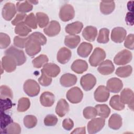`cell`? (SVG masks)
I'll return each mask as SVG.
<instances>
[{
    "mask_svg": "<svg viewBox=\"0 0 134 134\" xmlns=\"http://www.w3.org/2000/svg\"><path fill=\"white\" fill-rule=\"evenodd\" d=\"M48 76L51 77H56L60 72V69L58 65L52 63L45 64L42 69Z\"/></svg>",
    "mask_w": 134,
    "mask_h": 134,
    "instance_id": "cell-20",
    "label": "cell"
},
{
    "mask_svg": "<svg viewBox=\"0 0 134 134\" xmlns=\"http://www.w3.org/2000/svg\"><path fill=\"white\" fill-rule=\"evenodd\" d=\"M115 70L113 62L109 60L103 61L99 64L97 70L102 75H109L111 74Z\"/></svg>",
    "mask_w": 134,
    "mask_h": 134,
    "instance_id": "cell-17",
    "label": "cell"
},
{
    "mask_svg": "<svg viewBox=\"0 0 134 134\" xmlns=\"http://www.w3.org/2000/svg\"><path fill=\"white\" fill-rule=\"evenodd\" d=\"M28 37L15 36L14 38V44L19 48H24L26 46Z\"/></svg>",
    "mask_w": 134,
    "mask_h": 134,
    "instance_id": "cell-47",
    "label": "cell"
},
{
    "mask_svg": "<svg viewBox=\"0 0 134 134\" xmlns=\"http://www.w3.org/2000/svg\"><path fill=\"white\" fill-rule=\"evenodd\" d=\"M83 27V24L80 21H75L67 25L65 28V32L71 35L79 34Z\"/></svg>",
    "mask_w": 134,
    "mask_h": 134,
    "instance_id": "cell-25",
    "label": "cell"
},
{
    "mask_svg": "<svg viewBox=\"0 0 134 134\" xmlns=\"http://www.w3.org/2000/svg\"><path fill=\"white\" fill-rule=\"evenodd\" d=\"M37 124V119L34 115H27L24 118V124L27 128H32Z\"/></svg>",
    "mask_w": 134,
    "mask_h": 134,
    "instance_id": "cell-41",
    "label": "cell"
},
{
    "mask_svg": "<svg viewBox=\"0 0 134 134\" xmlns=\"http://www.w3.org/2000/svg\"><path fill=\"white\" fill-rule=\"evenodd\" d=\"M72 55L71 51L65 47H62L58 52L57 60L61 64L66 63L70 59Z\"/></svg>",
    "mask_w": 134,
    "mask_h": 134,
    "instance_id": "cell-19",
    "label": "cell"
},
{
    "mask_svg": "<svg viewBox=\"0 0 134 134\" xmlns=\"http://www.w3.org/2000/svg\"><path fill=\"white\" fill-rule=\"evenodd\" d=\"M5 55H9L13 57L16 61L17 65L19 66L23 65L26 61V57L24 52L20 49L11 46L5 52Z\"/></svg>",
    "mask_w": 134,
    "mask_h": 134,
    "instance_id": "cell-2",
    "label": "cell"
},
{
    "mask_svg": "<svg viewBox=\"0 0 134 134\" xmlns=\"http://www.w3.org/2000/svg\"><path fill=\"white\" fill-rule=\"evenodd\" d=\"M1 111H4L11 108L13 103L9 98H1Z\"/></svg>",
    "mask_w": 134,
    "mask_h": 134,
    "instance_id": "cell-48",
    "label": "cell"
},
{
    "mask_svg": "<svg viewBox=\"0 0 134 134\" xmlns=\"http://www.w3.org/2000/svg\"><path fill=\"white\" fill-rule=\"evenodd\" d=\"M122 124V118L117 114H113L108 120L109 127L114 130L119 129L121 127Z\"/></svg>",
    "mask_w": 134,
    "mask_h": 134,
    "instance_id": "cell-27",
    "label": "cell"
},
{
    "mask_svg": "<svg viewBox=\"0 0 134 134\" xmlns=\"http://www.w3.org/2000/svg\"><path fill=\"white\" fill-rule=\"evenodd\" d=\"M55 101V97L53 93L50 92H44L40 97L41 104L44 107H50L53 105Z\"/></svg>",
    "mask_w": 134,
    "mask_h": 134,
    "instance_id": "cell-21",
    "label": "cell"
},
{
    "mask_svg": "<svg viewBox=\"0 0 134 134\" xmlns=\"http://www.w3.org/2000/svg\"><path fill=\"white\" fill-rule=\"evenodd\" d=\"M49 59L48 57L45 54H40L35 58L32 61L33 66L36 68H40L45 64L47 63Z\"/></svg>",
    "mask_w": 134,
    "mask_h": 134,
    "instance_id": "cell-36",
    "label": "cell"
},
{
    "mask_svg": "<svg viewBox=\"0 0 134 134\" xmlns=\"http://www.w3.org/2000/svg\"><path fill=\"white\" fill-rule=\"evenodd\" d=\"M105 120L103 118L92 119L87 124V131L90 134H93L99 131L105 126Z\"/></svg>",
    "mask_w": 134,
    "mask_h": 134,
    "instance_id": "cell-6",
    "label": "cell"
},
{
    "mask_svg": "<svg viewBox=\"0 0 134 134\" xmlns=\"http://www.w3.org/2000/svg\"><path fill=\"white\" fill-rule=\"evenodd\" d=\"M97 35V28L91 26L86 27L82 32L83 37L85 40L90 42L94 41L96 39Z\"/></svg>",
    "mask_w": 134,
    "mask_h": 134,
    "instance_id": "cell-23",
    "label": "cell"
},
{
    "mask_svg": "<svg viewBox=\"0 0 134 134\" xmlns=\"http://www.w3.org/2000/svg\"><path fill=\"white\" fill-rule=\"evenodd\" d=\"M100 10L104 15L111 14L115 8L114 1H103L100 3Z\"/></svg>",
    "mask_w": 134,
    "mask_h": 134,
    "instance_id": "cell-28",
    "label": "cell"
},
{
    "mask_svg": "<svg viewBox=\"0 0 134 134\" xmlns=\"http://www.w3.org/2000/svg\"><path fill=\"white\" fill-rule=\"evenodd\" d=\"M29 2H30V3L31 4H35V5H36V4H37L38 3V1H29Z\"/></svg>",
    "mask_w": 134,
    "mask_h": 134,
    "instance_id": "cell-57",
    "label": "cell"
},
{
    "mask_svg": "<svg viewBox=\"0 0 134 134\" xmlns=\"http://www.w3.org/2000/svg\"><path fill=\"white\" fill-rule=\"evenodd\" d=\"M124 46L126 48L133 50L134 48V36L133 34H129L125 39Z\"/></svg>",
    "mask_w": 134,
    "mask_h": 134,
    "instance_id": "cell-50",
    "label": "cell"
},
{
    "mask_svg": "<svg viewBox=\"0 0 134 134\" xmlns=\"http://www.w3.org/2000/svg\"><path fill=\"white\" fill-rule=\"evenodd\" d=\"M16 13V8L14 4L12 3H6L2 9V16L6 20H10Z\"/></svg>",
    "mask_w": 134,
    "mask_h": 134,
    "instance_id": "cell-14",
    "label": "cell"
},
{
    "mask_svg": "<svg viewBox=\"0 0 134 134\" xmlns=\"http://www.w3.org/2000/svg\"><path fill=\"white\" fill-rule=\"evenodd\" d=\"M32 5L30 3L29 1L18 2L16 4L17 10L21 13L25 14V13L29 12L32 10Z\"/></svg>",
    "mask_w": 134,
    "mask_h": 134,
    "instance_id": "cell-32",
    "label": "cell"
},
{
    "mask_svg": "<svg viewBox=\"0 0 134 134\" xmlns=\"http://www.w3.org/2000/svg\"><path fill=\"white\" fill-rule=\"evenodd\" d=\"M132 71V67L130 65H128L118 68L115 73L120 77H127L131 75Z\"/></svg>",
    "mask_w": 134,
    "mask_h": 134,
    "instance_id": "cell-35",
    "label": "cell"
},
{
    "mask_svg": "<svg viewBox=\"0 0 134 134\" xmlns=\"http://www.w3.org/2000/svg\"><path fill=\"white\" fill-rule=\"evenodd\" d=\"M38 81L42 86H48L51 84L52 82V78L41 70V75L39 78Z\"/></svg>",
    "mask_w": 134,
    "mask_h": 134,
    "instance_id": "cell-45",
    "label": "cell"
},
{
    "mask_svg": "<svg viewBox=\"0 0 134 134\" xmlns=\"http://www.w3.org/2000/svg\"><path fill=\"white\" fill-rule=\"evenodd\" d=\"M30 36L38 40L40 42L41 46L44 45L47 43L46 37L40 32H34L32 34H31Z\"/></svg>",
    "mask_w": 134,
    "mask_h": 134,
    "instance_id": "cell-51",
    "label": "cell"
},
{
    "mask_svg": "<svg viewBox=\"0 0 134 134\" xmlns=\"http://www.w3.org/2000/svg\"><path fill=\"white\" fill-rule=\"evenodd\" d=\"M31 29L24 22L17 25L15 28V32L21 37H26L30 32Z\"/></svg>",
    "mask_w": 134,
    "mask_h": 134,
    "instance_id": "cell-30",
    "label": "cell"
},
{
    "mask_svg": "<svg viewBox=\"0 0 134 134\" xmlns=\"http://www.w3.org/2000/svg\"><path fill=\"white\" fill-rule=\"evenodd\" d=\"M96 83L95 77L92 74H86L82 76L80 80V84L84 90L86 91L92 90Z\"/></svg>",
    "mask_w": 134,
    "mask_h": 134,
    "instance_id": "cell-9",
    "label": "cell"
},
{
    "mask_svg": "<svg viewBox=\"0 0 134 134\" xmlns=\"http://www.w3.org/2000/svg\"><path fill=\"white\" fill-rule=\"evenodd\" d=\"M81 41L80 37L77 35H68L66 36L64 39V44L68 47L71 49L75 48L79 44Z\"/></svg>",
    "mask_w": 134,
    "mask_h": 134,
    "instance_id": "cell-29",
    "label": "cell"
},
{
    "mask_svg": "<svg viewBox=\"0 0 134 134\" xmlns=\"http://www.w3.org/2000/svg\"><path fill=\"white\" fill-rule=\"evenodd\" d=\"M126 35V30L124 28L115 27L111 31V39L115 43H121L125 39Z\"/></svg>",
    "mask_w": 134,
    "mask_h": 134,
    "instance_id": "cell-13",
    "label": "cell"
},
{
    "mask_svg": "<svg viewBox=\"0 0 134 134\" xmlns=\"http://www.w3.org/2000/svg\"><path fill=\"white\" fill-rule=\"evenodd\" d=\"M68 100L71 103H79L82 100L83 94L81 90L77 86L70 88L66 94Z\"/></svg>",
    "mask_w": 134,
    "mask_h": 134,
    "instance_id": "cell-5",
    "label": "cell"
},
{
    "mask_svg": "<svg viewBox=\"0 0 134 134\" xmlns=\"http://www.w3.org/2000/svg\"><path fill=\"white\" fill-rule=\"evenodd\" d=\"M71 68L76 73L82 74L87 70L88 64L84 60L78 59L73 62Z\"/></svg>",
    "mask_w": 134,
    "mask_h": 134,
    "instance_id": "cell-22",
    "label": "cell"
},
{
    "mask_svg": "<svg viewBox=\"0 0 134 134\" xmlns=\"http://www.w3.org/2000/svg\"><path fill=\"white\" fill-rule=\"evenodd\" d=\"M75 15L73 7L70 4H64L60 8L59 17L63 21H68L72 19Z\"/></svg>",
    "mask_w": 134,
    "mask_h": 134,
    "instance_id": "cell-7",
    "label": "cell"
},
{
    "mask_svg": "<svg viewBox=\"0 0 134 134\" xmlns=\"http://www.w3.org/2000/svg\"><path fill=\"white\" fill-rule=\"evenodd\" d=\"M109 90L104 85L99 86L94 94L95 99L98 102H106L109 98Z\"/></svg>",
    "mask_w": 134,
    "mask_h": 134,
    "instance_id": "cell-12",
    "label": "cell"
},
{
    "mask_svg": "<svg viewBox=\"0 0 134 134\" xmlns=\"http://www.w3.org/2000/svg\"><path fill=\"white\" fill-rule=\"evenodd\" d=\"M61 27L59 22L56 20H52L43 29L44 34L49 37H54L59 34Z\"/></svg>",
    "mask_w": 134,
    "mask_h": 134,
    "instance_id": "cell-15",
    "label": "cell"
},
{
    "mask_svg": "<svg viewBox=\"0 0 134 134\" xmlns=\"http://www.w3.org/2000/svg\"><path fill=\"white\" fill-rule=\"evenodd\" d=\"M24 23L30 28L36 29L37 28V22L36 17L34 13H30L27 16Z\"/></svg>",
    "mask_w": 134,
    "mask_h": 134,
    "instance_id": "cell-42",
    "label": "cell"
},
{
    "mask_svg": "<svg viewBox=\"0 0 134 134\" xmlns=\"http://www.w3.org/2000/svg\"><path fill=\"white\" fill-rule=\"evenodd\" d=\"M109 105L114 109L116 110H121L125 108V104L122 103L118 95H115L110 98Z\"/></svg>",
    "mask_w": 134,
    "mask_h": 134,
    "instance_id": "cell-31",
    "label": "cell"
},
{
    "mask_svg": "<svg viewBox=\"0 0 134 134\" xmlns=\"http://www.w3.org/2000/svg\"><path fill=\"white\" fill-rule=\"evenodd\" d=\"M23 88L26 94L30 97L37 96L40 92L39 85L35 80L32 79H29L26 81L24 83Z\"/></svg>",
    "mask_w": 134,
    "mask_h": 134,
    "instance_id": "cell-3",
    "label": "cell"
},
{
    "mask_svg": "<svg viewBox=\"0 0 134 134\" xmlns=\"http://www.w3.org/2000/svg\"><path fill=\"white\" fill-rule=\"evenodd\" d=\"M0 96L1 98H12L13 94L12 90L6 85H1L0 87Z\"/></svg>",
    "mask_w": 134,
    "mask_h": 134,
    "instance_id": "cell-43",
    "label": "cell"
},
{
    "mask_svg": "<svg viewBox=\"0 0 134 134\" xmlns=\"http://www.w3.org/2000/svg\"><path fill=\"white\" fill-rule=\"evenodd\" d=\"M132 55L131 52L124 49L119 52L114 57V62L117 65H125L130 62L132 59Z\"/></svg>",
    "mask_w": 134,
    "mask_h": 134,
    "instance_id": "cell-8",
    "label": "cell"
},
{
    "mask_svg": "<svg viewBox=\"0 0 134 134\" xmlns=\"http://www.w3.org/2000/svg\"><path fill=\"white\" fill-rule=\"evenodd\" d=\"M30 106V102L27 97H22L18 100L17 110L19 112H24L28 109Z\"/></svg>",
    "mask_w": 134,
    "mask_h": 134,
    "instance_id": "cell-39",
    "label": "cell"
},
{
    "mask_svg": "<svg viewBox=\"0 0 134 134\" xmlns=\"http://www.w3.org/2000/svg\"><path fill=\"white\" fill-rule=\"evenodd\" d=\"M120 99L122 103L128 105L129 107L133 110L134 95L133 91L131 89L128 88L124 89L120 93Z\"/></svg>",
    "mask_w": 134,
    "mask_h": 134,
    "instance_id": "cell-11",
    "label": "cell"
},
{
    "mask_svg": "<svg viewBox=\"0 0 134 134\" xmlns=\"http://www.w3.org/2000/svg\"><path fill=\"white\" fill-rule=\"evenodd\" d=\"M74 126V122L70 118H65L62 122V127L66 130H71Z\"/></svg>",
    "mask_w": 134,
    "mask_h": 134,
    "instance_id": "cell-53",
    "label": "cell"
},
{
    "mask_svg": "<svg viewBox=\"0 0 134 134\" xmlns=\"http://www.w3.org/2000/svg\"><path fill=\"white\" fill-rule=\"evenodd\" d=\"M10 43L9 36L6 34L0 33V48L1 49L6 48Z\"/></svg>",
    "mask_w": 134,
    "mask_h": 134,
    "instance_id": "cell-46",
    "label": "cell"
},
{
    "mask_svg": "<svg viewBox=\"0 0 134 134\" xmlns=\"http://www.w3.org/2000/svg\"><path fill=\"white\" fill-rule=\"evenodd\" d=\"M123 87L122 81L117 77L109 79L106 83V87L109 92L117 93L119 92Z\"/></svg>",
    "mask_w": 134,
    "mask_h": 134,
    "instance_id": "cell-16",
    "label": "cell"
},
{
    "mask_svg": "<svg viewBox=\"0 0 134 134\" xmlns=\"http://www.w3.org/2000/svg\"><path fill=\"white\" fill-rule=\"evenodd\" d=\"M86 133L85 131V127H80V128H77L75 129L72 132H71V133H78V134H85Z\"/></svg>",
    "mask_w": 134,
    "mask_h": 134,
    "instance_id": "cell-55",
    "label": "cell"
},
{
    "mask_svg": "<svg viewBox=\"0 0 134 134\" xmlns=\"http://www.w3.org/2000/svg\"><path fill=\"white\" fill-rule=\"evenodd\" d=\"M58 118L54 115H48L44 119V124L47 126H53L57 124Z\"/></svg>",
    "mask_w": 134,
    "mask_h": 134,
    "instance_id": "cell-49",
    "label": "cell"
},
{
    "mask_svg": "<svg viewBox=\"0 0 134 134\" xmlns=\"http://www.w3.org/2000/svg\"><path fill=\"white\" fill-rule=\"evenodd\" d=\"M69 105L64 99H60L56 106L55 113L60 117L64 116L69 111Z\"/></svg>",
    "mask_w": 134,
    "mask_h": 134,
    "instance_id": "cell-24",
    "label": "cell"
},
{
    "mask_svg": "<svg viewBox=\"0 0 134 134\" xmlns=\"http://www.w3.org/2000/svg\"><path fill=\"white\" fill-rule=\"evenodd\" d=\"M95 108L97 110V115L103 118H107L110 113V108L106 104H98Z\"/></svg>",
    "mask_w": 134,
    "mask_h": 134,
    "instance_id": "cell-33",
    "label": "cell"
},
{
    "mask_svg": "<svg viewBox=\"0 0 134 134\" xmlns=\"http://www.w3.org/2000/svg\"><path fill=\"white\" fill-rule=\"evenodd\" d=\"M36 17L37 24L40 28L46 27L48 26L49 19L47 14L42 12H38L36 13Z\"/></svg>",
    "mask_w": 134,
    "mask_h": 134,
    "instance_id": "cell-34",
    "label": "cell"
},
{
    "mask_svg": "<svg viewBox=\"0 0 134 134\" xmlns=\"http://www.w3.org/2000/svg\"><path fill=\"white\" fill-rule=\"evenodd\" d=\"M106 58V52L100 48H96L89 58V63L92 66H97Z\"/></svg>",
    "mask_w": 134,
    "mask_h": 134,
    "instance_id": "cell-4",
    "label": "cell"
},
{
    "mask_svg": "<svg viewBox=\"0 0 134 134\" xmlns=\"http://www.w3.org/2000/svg\"><path fill=\"white\" fill-rule=\"evenodd\" d=\"M133 1H129L128 2V4H127V7H128V9L130 12L133 13Z\"/></svg>",
    "mask_w": 134,
    "mask_h": 134,
    "instance_id": "cell-56",
    "label": "cell"
},
{
    "mask_svg": "<svg viewBox=\"0 0 134 134\" xmlns=\"http://www.w3.org/2000/svg\"><path fill=\"white\" fill-rule=\"evenodd\" d=\"M13 122L11 117L4 113V111H1V131L5 129L7 127Z\"/></svg>",
    "mask_w": 134,
    "mask_h": 134,
    "instance_id": "cell-38",
    "label": "cell"
},
{
    "mask_svg": "<svg viewBox=\"0 0 134 134\" xmlns=\"http://www.w3.org/2000/svg\"><path fill=\"white\" fill-rule=\"evenodd\" d=\"M15 59L9 55H5L2 59L1 67L7 72L10 73L16 70L17 66Z\"/></svg>",
    "mask_w": 134,
    "mask_h": 134,
    "instance_id": "cell-10",
    "label": "cell"
},
{
    "mask_svg": "<svg viewBox=\"0 0 134 134\" xmlns=\"http://www.w3.org/2000/svg\"><path fill=\"white\" fill-rule=\"evenodd\" d=\"M41 46V44L38 40L29 35L25 46L26 52L30 57L35 56L40 51Z\"/></svg>",
    "mask_w": 134,
    "mask_h": 134,
    "instance_id": "cell-1",
    "label": "cell"
},
{
    "mask_svg": "<svg viewBox=\"0 0 134 134\" xmlns=\"http://www.w3.org/2000/svg\"><path fill=\"white\" fill-rule=\"evenodd\" d=\"M77 82V77L73 74L65 73L61 76L60 79L61 85L64 87H71L75 84Z\"/></svg>",
    "mask_w": 134,
    "mask_h": 134,
    "instance_id": "cell-18",
    "label": "cell"
},
{
    "mask_svg": "<svg viewBox=\"0 0 134 134\" xmlns=\"http://www.w3.org/2000/svg\"><path fill=\"white\" fill-rule=\"evenodd\" d=\"M3 131V132H2V133L19 134L21 132V128L18 124L13 122L9 125H8L5 129ZM3 131H1V132Z\"/></svg>",
    "mask_w": 134,
    "mask_h": 134,
    "instance_id": "cell-40",
    "label": "cell"
},
{
    "mask_svg": "<svg viewBox=\"0 0 134 134\" xmlns=\"http://www.w3.org/2000/svg\"><path fill=\"white\" fill-rule=\"evenodd\" d=\"M125 20L127 24L129 25L132 26L133 25V13L128 12L127 13Z\"/></svg>",
    "mask_w": 134,
    "mask_h": 134,
    "instance_id": "cell-54",
    "label": "cell"
},
{
    "mask_svg": "<svg viewBox=\"0 0 134 134\" xmlns=\"http://www.w3.org/2000/svg\"><path fill=\"white\" fill-rule=\"evenodd\" d=\"M93 49V46L92 44L88 42H84L80 44L79 46L77 52L79 56L82 58L87 57L91 53Z\"/></svg>",
    "mask_w": 134,
    "mask_h": 134,
    "instance_id": "cell-26",
    "label": "cell"
},
{
    "mask_svg": "<svg viewBox=\"0 0 134 134\" xmlns=\"http://www.w3.org/2000/svg\"><path fill=\"white\" fill-rule=\"evenodd\" d=\"M83 116L86 119H91L97 115V110L95 107L88 106L85 107L83 110Z\"/></svg>",
    "mask_w": 134,
    "mask_h": 134,
    "instance_id": "cell-44",
    "label": "cell"
},
{
    "mask_svg": "<svg viewBox=\"0 0 134 134\" xmlns=\"http://www.w3.org/2000/svg\"><path fill=\"white\" fill-rule=\"evenodd\" d=\"M27 16V15L25 13H20L17 14L15 18L12 21V24L14 26H16L21 23L24 22Z\"/></svg>",
    "mask_w": 134,
    "mask_h": 134,
    "instance_id": "cell-52",
    "label": "cell"
},
{
    "mask_svg": "<svg viewBox=\"0 0 134 134\" xmlns=\"http://www.w3.org/2000/svg\"><path fill=\"white\" fill-rule=\"evenodd\" d=\"M109 30L107 28H103L100 29L97 41L100 43H106L109 41Z\"/></svg>",
    "mask_w": 134,
    "mask_h": 134,
    "instance_id": "cell-37",
    "label": "cell"
}]
</instances>
